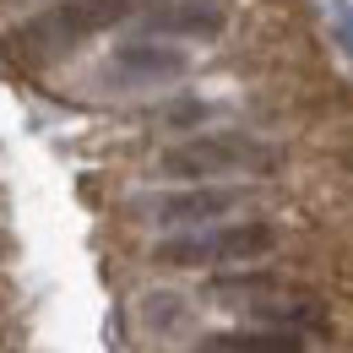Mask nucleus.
Listing matches in <instances>:
<instances>
[{
  "mask_svg": "<svg viewBox=\"0 0 353 353\" xmlns=\"http://www.w3.org/2000/svg\"><path fill=\"white\" fill-rule=\"evenodd\" d=\"M266 163H272V152L250 136H196L163 152V174L179 179H207L223 169H266Z\"/></svg>",
  "mask_w": 353,
  "mask_h": 353,
  "instance_id": "f03ea898",
  "label": "nucleus"
},
{
  "mask_svg": "<svg viewBox=\"0 0 353 353\" xmlns=\"http://www.w3.org/2000/svg\"><path fill=\"white\" fill-rule=\"evenodd\" d=\"M125 11H131V0H60L54 11L33 17L11 44L28 49L33 60H54V54H65L71 44H82V39H92V33L114 28Z\"/></svg>",
  "mask_w": 353,
  "mask_h": 353,
  "instance_id": "f257e3e1",
  "label": "nucleus"
},
{
  "mask_svg": "<svg viewBox=\"0 0 353 353\" xmlns=\"http://www.w3.org/2000/svg\"><path fill=\"white\" fill-rule=\"evenodd\" d=\"M207 353H305V337L294 326H277V332H228V337H212Z\"/></svg>",
  "mask_w": 353,
  "mask_h": 353,
  "instance_id": "0eeeda50",
  "label": "nucleus"
},
{
  "mask_svg": "<svg viewBox=\"0 0 353 353\" xmlns=\"http://www.w3.org/2000/svg\"><path fill=\"white\" fill-rule=\"evenodd\" d=\"M223 22H228L223 0H169V6L152 11V28H163V33H185V39H218Z\"/></svg>",
  "mask_w": 353,
  "mask_h": 353,
  "instance_id": "20e7f679",
  "label": "nucleus"
},
{
  "mask_svg": "<svg viewBox=\"0 0 353 353\" xmlns=\"http://www.w3.org/2000/svg\"><path fill=\"white\" fill-rule=\"evenodd\" d=\"M109 71L120 82H169V77L185 71V54L169 44H125V49H114Z\"/></svg>",
  "mask_w": 353,
  "mask_h": 353,
  "instance_id": "7ed1b4c3",
  "label": "nucleus"
},
{
  "mask_svg": "<svg viewBox=\"0 0 353 353\" xmlns=\"http://www.w3.org/2000/svg\"><path fill=\"white\" fill-rule=\"evenodd\" d=\"M234 207V196L228 190H179V196H163L158 201V218L163 223H212V218H223Z\"/></svg>",
  "mask_w": 353,
  "mask_h": 353,
  "instance_id": "423d86ee",
  "label": "nucleus"
},
{
  "mask_svg": "<svg viewBox=\"0 0 353 353\" xmlns=\"http://www.w3.org/2000/svg\"><path fill=\"white\" fill-rule=\"evenodd\" d=\"M277 245V228L272 223H234V228H212V250L218 261H261Z\"/></svg>",
  "mask_w": 353,
  "mask_h": 353,
  "instance_id": "39448f33",
  "label": "nucleus"
}]
</instances>
